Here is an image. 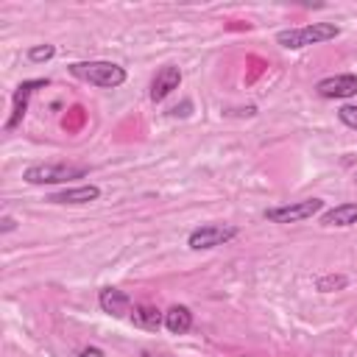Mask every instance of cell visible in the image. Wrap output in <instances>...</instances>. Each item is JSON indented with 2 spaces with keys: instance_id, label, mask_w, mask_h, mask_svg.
<instances>
[{
  "instance_id": "1",
  "label": "cell",
  "mask_w": 357,
  "mask_h": 357,
  "mask_svg": "<svg viewBox=\"0 0 357 357\" xmlns=\"http://www.w3.org/2000/svg\"><path fill=\"white\" fill-rule=\"evenodd\" d=\"M340 36V28L335 22H310V25H301V28H287V31H279L276 33V42L287 50H301V47H310V45H321V42H329Z\"/></svg>"
},
{
  "instance_id": "2",
  "label": "cell",
  "mask_w": 357,
  "mask_h": 357,
  "mask_svg": "<svg viewBox=\"0 0 357 357\" xmlns=\"http://www.w3.org/2000/svg\"><path fill=\"white\" fill-rule=\"evenodd\" d=\"M70 73L92 86H100V89H114V86L126 84V70L114 61H75V64H70Z\"/></svg>"
},
{
  "instance_id": "3",
  "label": "cell",
  "mask_w": 357,
  "mask_h": 357,
  "mask_svg": "<svg viewBox=\"0 0 357 357\" xmlns=\"http://www.w3.org/2000/svg\"><path fill=\"white\" fill-rule=\"evenodd\" d=\"M89 167L84 165H31L22 170V178L28 184H67L73 178H84Z\"/></svg>"
},
{
  "instance_id": "4",
  "label": "cell",
  "mask_w": 357,
  "mask_h": 357,
  "mask_svg": "<svg viewBox=\"0 0 357 357\" xmlns=\"http://www.w3.org/2000/svg\"><path fill=\"white\" fill-rule=\"evenodd\" d=\"M321 209H324V201L321 198H304V201H290V204L268 206L262 212V218L271 220V223H301V220L315 218Z\"/></svg>"
},
{
  "instance_id": "5",
  "label": "cell",
  "mask_w": 357,
  "mask_h": 357,
  "mask_svg": "<svg viewBox=\"0 0 357 357\" xmlns=\"http://www.w3.org/2000/svg\"><path fill=\"white\" fill-rule=\"evenodd\" d=\"M234 237H237V226H231V223H204V226L190 231L187 245L192 251H209V248L226 245Z\"/></svg>"
},
{
  "instance_id": "6",
  "label": "cell",
  "mask_w": 357,
  "mask_h": 357,
  "mask_svg": "<svg viewBox=\"0 0 357 357\" xmlns=\"http://www.w3.org/2000/svg\"><path fill=\"white\" fill-rule=\"evenodd\" d=\"M42 86H47V78H33V81H22L17 89H14V95H11V114H8V120H6V131H11V128H17L20 123H22V117H25V112H28V100H31V95L36 92V89H42Z\"/></svg>"
},
{
  "instance_id": "7",
  "label": "cell",
  "mask_w": 357,
  "mask_h": 357,
  "mask_svg": "<svg viewBox=\"0 0 357 357\" xmlns=\"http://www.w3.org/2000/svg\"><path fill=\"white\" fill-rule=\"evenodd\" d=\"M315 92L326 100H343L357 95V75L354 73H340V75H326L315 84Z\"/></svg>"
},
{
  "instance_id": "8",
  "label": "cell",
  "mask_w": 357,
  "mask_h": 357,
  "mask_svg": "<svg viewBox=\"0 0 357 357\" xmlns=\"http://www.w3.org/2000/svg\"><path fill=\"white\" fill-rule=\"evenodd\" d=\"M178 84H181V70H178L176 64H165V67L153 75V81H151V100H153V103L165 100L173 89H178Z\"/></svg>"
},
{
  "instance_id": "9",
  "label": "cell",
  "mask_w": 357,
  "mask_h": 357,
  "mask_svg": "<svg viewBox=\"0 0 357 357\" xmlns=\"http://www.w3.org/2000/svg\"><path fill=\"white\" fill-rule=\"evenodd\" d=\"M98 304H100L103 312H109V315H114V318L128 315L131 307H134L131 296L123 293V290H117V287H103V290L98 293Z\"/></svg>"
},
{
  "instance_id": "10",
  "label": "cell",
  "mask_w": 357,
  "mask_h": 357,
  "mask_svg": "<svg viewBox=\"0 0 357 357\" xmlns=\"http://www.w3.org/2000/svg\"><path fill=\"white\" fill-rule=\"evenodd\" d=\"M98 198H100L98 184H78V187H64V190L53 192L47 201L50 204H92Z\"/></svg>"
},
{
  "instance_id": "11",
  "label": "cell",
  "mask_w": 357,
  "mask_h": 357,
  "mask_svg": "<svg viewBox=\"0 0 357 357\" xmlns=\"http://www.w3.org/2000/svg\"><path fill=\"white\" fill-rule=\"evenodd\" d=\"M128 321L137 326V329H145V332H156L159 326H165V312L153 304H134L131 312H128Z\"/></svg>"
},
{
  "instance_id": "12",
  "label": "cell",
  "mask_w": 357,
  "mask_h": 357,
  "mask_svg": "<svg viewBox=\"0 0 357 357\" xmlns=\"http://www.w3.org/2000/svg\"><path fill=\"white\" fill-rule=\"evenodd\" d=\"M165 329L170 335H187L192 329V312L184 304H173L165 310Z\"/></svg>"
},
{
  "instance_id": "13",
  "label": "cell",
  "mask_w": 357,
  "mask_h": 357,
  "mask_svg": "<svg viewBox=\"0 0 357 357\" xmlns=\"http://www.w3.org/2000/svg\"><path fill=\"white\" fill-rule=\"evenodd\" d=\"M357 223V204H337L321 215V226H354Z\"/></svg>"
},
{
  "instance_id": "14",
  "label": "cell",
  "mask_w": 357,
  "mask_h": 357,
  "mask_svg": "<svg viewBox=\"0 0 357 357\" xmlns=\"http://www.w3.org/2000/svg\"><path fill=\"white\" fill-rule=\"evenodd\" d=\"M349 284V276L346 273H326V276H318L315 279V290L318 293H335V290H343Z\"/></svg>"
},
{
  "instance_id": "15",
  "label": "cell",
  "mask_w": 357,
  "mask_h": 357,
  "mask_svg": "<svg viewBox=\"0 0 357 357\" xmlns=\"http://www.w3.org/2000/svg\"><path fill=\"white\" fill-rule=\"evenodd\" d=\"M53 56H56V47L53 45H33V47H28V61H33V64L50 61Z\"/></svg>"
},
{
  "instance_id": "16",
  "label": "cell",
  "mask_w": 357,
  "mask_h": 357,
  "mask_svg": "<svg viewBox=\"0 0 357 357\" xmlns=\"http://www.w3.org/2000/svg\"><path fill=\"white\" fill-rule=\"evenodd\" d=\"M337 120H340L346 128L357 131V106H354V103H343V106L337 109Z\"/></svg>"
},
{
  "instance_id": "17",
  "label": "cell",
  "mask_w": 357,
  "mask_h": 357,
  "mask_svg": "<svg viewBox=\"0 0 357 357\" xmlns=\"http://www.w3.org/2000/svg\"><path fill=\"white\" fill-rule=\"evenodd\" d=\"M0 223H3V226H0V231H3V234H8V231H14V229H17V220H14L11 215H3V220H0Z\"/></svg>"
},
{
  "instance_id": "18",
  "label": "cell",
  "mask_w": 357,
  "mask_h": 357,
  "mask_svg": "<svg viewBox=\"0 0 357 357\" xmlns=\"http://www.w3.org/2000/svg\"><path fill=\"white\" fill-rule=\"evenodd\" d=\"M78 357H106V354H103V349H98V346H86V349L78 351Z\"/></svg>"
},
{
  "instance_id": "19",
  "label": "cell",
  "mask_w": 357,
  "mask_h": 357,
  "mask_svg": "<svg viewBox=\"0 0 357 357\" xmlns=\"http://www.w3.org/2000/svg\"><path fill=\"white\" fill-rule=\"evenodd\" d=\"M142 357H159V354H148V351H145V354H142Z\"/></svg>"
},
{
  "instance_id": "20",
  "label": "cell",
  "mask_w": 357,
  "mask_h": 357,
  "mask_svg": "<svg viewBox=\"0 0 357 357\" xmlns=\"http://www.w3.org/2000/svg\"><path fill=\"white\" fill-rule=\"evenodd\" d=\"M354 181H357V176H354Z\"/></svg>"
}]
</instances>
